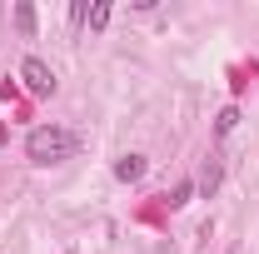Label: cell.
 <instances>
[{"label": "cell", "instance_id": "obj_1", "mask_svg": "<svg viewBox=\"0 0 259 254\" xmlns=\"http://www.w3.org/2000/svg\"><path fill=\"white\" fill-rule=\"evenodd\" d=\"M75 135L70 130H60V125H40V130H30L25 135V155L35 159V164H60V159H70L75 155Z\"/></svg>", "mask_w": 259, "mask_h": 254}, {"label": "cell", "instance_id": "obj_2", "mask_svg": "<svg viewBox=\"0 0 259 254\" xmlns=\"http://www.w3.org/2000/svg\"><path fill=\"white\" fill-rule=\"evenodd\" d=\"M20 80H25L30 95H55V70L40 60V55H25L20 60Z\"/></svg>", "mask_w": 259, "mask_h": 254}, {"label": "cell", "instance_id": "obj_3", "mask_svg": "<svg viewBox=\"0 0 259 254\" xmlns=\"http://www.w3.org/2000/svg\"><path fill=\"white\" fill-rule=\"evenodd\" d=\"M145 155H125V159H115V180H125V185H135V180H145Z\"/></svg>", "mask_w": 259, "mask_h": 254}, {"label": "cell", "instance_id": "obj_4", "mask_svg": "<svg viewBox=\"0 0 259 254\" xmlns=\"http://www.w3.org/2000/svg\"><path fill=\"white\" fill-rule=\"evenodd\" d=\"M220 180H225V170H220V159H204V170H199V180H194V190H199L204 199H209V194L220 190Z\"/></svg>", "mask_w": 259, "mask_h": 254}, {"label": "cell", "instance_id": "obj_5", "mask_svg": "<svg viewBox=\"0 0 259 254\" xmlns=\"http://www.w3.org/2000/svg\"><path fill=\"white\" fill-rule=\"evenodd\" d=\"M85 25H90V30H105V25H110V5H105V0H95V5L85 10Z\"/></svg>", "mask_w": 259, "mask_h": 254}, {"label": "cell", "instance_id": "obj_6", "mask_svg": "<svg viewBox=\"0 0 259 254\" xmlns=\"http://www.w3.org/2000/svg\"><path fill=\"white\" fill-rule=\"evenodd\" d=\"M15 25H20L25 35H35V5H30V0H20V5H15Z\"/></svg>", "mask_w": 259, "mask_h": 254}, {"label": "cell", "instance_id": "obj_7", "mask_svg": "<svg viewBox=\"0 0 259 254\" xmlns=\"http://www.w3.org/2000/svg\"><path fill=\"white\" fill-rule=\"evenodd\" d=\"M190 194H194V180H180V185L169 190V209H185V204H190Z\"/></svg>", "mask_w": 259, "mask_h": 254}, {"label": "cell", "instance_id": "obj_8", "mask_svg": "<svg viewBox=\"0 0 259 254\" xmlns=\"http://www.w3.org/2000/svg\"><path fill=\"white\" fill-rule=\"evenodd\" d=\"M234 125H239V110H234V105H225V110H220V120H214V130H220V135H229Z\"/></svg>", "mask_w": 259, "mask_h": 254}]
</instances>
